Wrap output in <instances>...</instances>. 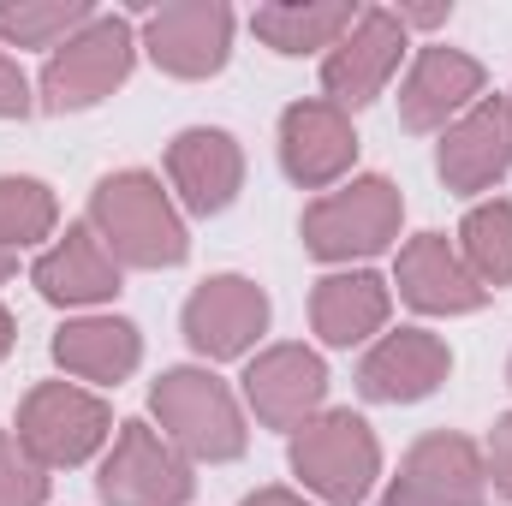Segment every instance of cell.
I'll return each instance as SVG.
<instances>
[{"mask_svg": "<svg viewBox=\"0 0 512 506\" xmlns=\"http://www.w3.org/2000/svg\"><path fill=\"white\" fill-rule=\"evenodd\" d=\"M459 256L483 292L512 286V203H477L459 227Z\"/></svg>", "mask_w": 512, "mask_h": 506, "instance_id": "603a6c76", "label": "cell"}, {"mask_svg": "<svg viewBox=\"0 0 512 506\" xmlns=\"http://www.w3.org/2000/svg\"><path fill=\"white\" fill-rule=\"evenodd\" d=\"M376 506H471V501H441V495H423V489H411V483H393Z\"/></svg>", "mask_w": 512, "mask_h": 506, "instance_id": "f1b7e54d", "label": "cell"}, {"mask_svg": "<svg viewBox=\"0 0 512 506\" xmlns=\"http://www.w3.org/2000/svg\"><path fill=\"white\" fill-rule=\"evenodd\" d=\"M483 96V66L459 48H423L399 84V120L405 131H441L447 120L471 114Z\"/></svg>", "mask_w": 512, "mask_h": 506, "instance_id": "2e32d148", "label": "cell"}, {"mask_svg": "<svg viewBox=\"0 0 512 506\" xmlns=\"http://www.w3.org/2000/svg\"><path fill=\"white\" fill-rule=\"evenodd\" d=\"M447 370H453L447 340H435L423 328H399L364 352L358 387H364V399H382V405H417L447 381Z\"/></svg>", "mask_w": 512, "mask_h": 506, "instance_id": "4fadbf2b", "label": "cell"}, {"mask_svg": "<svg viewBox=\"0 0 512 506\" xmlns=\"http://www.w3.org/2000/svg\"><path fill=\"white\" fill-rule=\"evenodd\" d=\"M143 358V340L126 316H84L54 334V364L78 381H126Z\"/></svg>", "mask_w": 512, "mask_h": 506, "instance_id": "ffe728a7", "label": "cell"}, {"mask_svg": "<svg viewBox=\"0 0 512 506\" xmlns=\"http://www.w3.org/2000/svg\"><path fill=\"white\" fill-rule=\"evenodd\" d=\"M167 179L191 215H221L245 185V149L215 126H191L167 143Z\"/></svg>", "mask_w": 512, "mask_h": 506, "instance_id": "9a60e30c", "label": "cell"}, {"mask_svg": "<svg viewBox=\"0 0 512 506\" xmlns=\"http://www.w3.org/2000/svg\"><path fill=\"white\" fill-rule=\"evenodd\" d=\"M12 268H18V256H12V251H0V280H12Z\"/></svg>", "mask_w": 512, "mask_h": 506, "instance_id": "d6a6232c", "label": "cell"}, {"mask_svg": "<svg viewBox=\"0 0 512 506\" xmlns=\"http://www.w3.org/2000/svg\"><path fill=\"white\" fill-rule=\"evenodd\" d=\"M399 298L411 304V310H423V316H471V310H483V286L471 280V268H465V256L453 251L441 233H417L405 251H399Z\"/></svg>", "mask_w": 512, "mask_h": 506, "instance_id": "e0dca14e", "label": "cell"}, {"mask_svg": "<svg viewBox=\"0 0 512 506\" xmlns=\"http://www.w3.org/2000/svg\"><path fill=\"white\" fill-rule=\"evenodd\" d=\"M292 471L304 477V489H316L328 506H358L376 489V477H382V447H376L364 417L316 411L292 435Z\"/></svg>", "mask_w": 512, "mask_h": 506, "instance_id": "277c9868", "label": "cell"}, {"mask_svg": "<svg viewBox=\"0 0 512 506\" xmlns=\"http://www.w3.org/2000/svg\"><path fill=\"white\" fill-rule=\"evenodd\" d=\"M143 48L173 78H215L233 54V12L221 0H179L143 18Z\"/></svg>", "mask_w": 512, "mask_h": 506, "instance_id": "9c48e42d", "label": "cell"}, {"mask_svg": "<svg viewBox=\"0 0 512 506\" xmlns=\"http://www.w3.org/2000/svg\"><path fill=\"white\" fill-rule=\"evenodd\" d=\"M149 411L161 417V435L185 453V459H209L227 465L245 453V417L227 381H215L209 370H167L149 387Z\"/></svg>", "mask_w": 512, "mask_h": 506, "instance_id": "7a4b0ae2", "label": "cell"}, {"mask_svg": "<svg viewBox=\"0 0 512 506\" xmlns=\"http://www.w3.org/2000/svg\"><path fill=\"white\" fill-rule=\"evenodd\" d=\"M245 506H304V501H298L292 489H256V495H251Z\"/></svg>", "mask_w": 512, "mask_h": 506, "instance_id": "4dcf8cb0", "label": "cell"}, {"mask_svg": "<svg viewBox=\"0 0 512 506\" xmlns=\"http://www.w3.org/2000/svg\"><path fill=\"white\" fill-rule=\"evenodd\" d=\"M96 489L108 506H185L197 477H191V459L167 435H155L149 423H120Z\"/></svg>", "mask_w": 512, "mask_h": 506, "instance_id": "52a82bcc", "label": "cell"}, {"mask_svg": "<svg viewBox=\"0 0 512 506\" xmlns=\"http://www.w3.org/2000/svg\"><path fill=\"white\" fill-rule=\"evenodd\" d=\"M60 221V203L42 179H18L6 173L0 179V251H24V245H42Z\"/></svg>", "mask_w": 512, "mask_h": 506, "instance_id": "d4e9b609", "label": "cell"}, {"mask_svg": "<svg viewBox=\"0 0 512 506\" xmlns=\"http://www.w3.org/2000/svg\"><path fill=\"white\" fill-rule=\"evenodd\" d=\"M48 501V471L30 459L18 435L0 429V506H42Z\"/></svg>", "mask_w": 512, "mask_h": 506, "instance_id": "484cf974", "label": "cell"}, {"mask_svg": "<svg viewBox=\"0 0 512 506\" xmlns=\"http://www.w3.org/2000/svg\"><path fill=\"white\" fill-rule=\"evenodd\" d=\"M131 60H137L131 24L114 18V12H96L72 42H60L48 54V66H42V108L48 114H78V108L108 102L131 78Z\"/></svg>", "mask_w": 512, "mask_h": 506, "instance_id": "3957f363", "label": "cell"}, {"mask_svg": "<svg viewBox=\"0 0 512 506\" xmlns=\"http://www.w3.org/2000/svg\"><path fill=\"white\" fill-rule=\"evenodd\" d=\"M447 12H453V6H399V24H423V30H429V24H441Z\"/></svg>", "mask_w": 512, "mask_h": 506, "instance_id": "f546056e", "label": "cell"}, {"mask_svg": "<svg viewBox=\"0 0 512 506\" xmlns=\"http://www.w3.org/2000/svg\"><path fill=\"white\" fill-rule=\"evenodd\" d=\"M507 376H512V370H507Z\"/></svg>", "mask_w": 512, "mask_h": 506, "instance_id": "836d02e7", "label": "cell"}, {"mask_svg": "<svg viewBox=\"0 0 512 506\" xmlns=\"http://www.w3.org/2000/svg\"><path fill=\"white\" fill-rule=\"evenodd\" d=\"M507 102H512V96H507Z\"/></svg>", "mask_w": 512, "mask_h": 506, "instance_id": "e575fe53", "label": "cell"}, {"mask_svg": "<svg viewBox=\"0 0 512 506\" xmlns=\"http://www.w3.org/2000/svg\"><path fill=\"white\" fill-rule=\"evenodd\" d=\"M399 54H405V24L399 12L387 6H364L358 24L328 48L322 60V84H328V102L334 108H364L387 90V78L399 72Z\"/></svg>", "mask_w": 512, "mask_h": 506, "instance_id": "ba28073f", "label": "cell"}, {"mask_svg": "<svg viewBox=\"0 0 512 506\" xmlns=\"http://www.w3.org/2000/svg\"><path fill=\"white\" fill-rule=\"evenodd\" d=\"M441 179L447 191H489L512 167V102L507 96H483L471 114H459L441 137Z\"/></svg>", "mask_w": 512, "mask_h": 506, "instance_id": "5bb4252c", "label": "cell"}, {"mask_svg": "<svg viewBox=\"0 0 512 506\" xmlns=\"http://www.w3.org/2000/svg\"><path fill=\"white\" fill-rule=\"evenodd\" d=\"M12 340H18V334H12V316H6V304H0V358L12 352Z\"/></svg>", "mask_w": 512, "mask_h": 506, "instance_id": "1f68e13d", "label": "cell"}, {"mask_svg": "<svg viewBox=\"0 0 512 506\" xmlns=\"http://www.w3.org/2000/svg\"><path fill=\"white\" fill-rule=\"evenodd\" d=\"M245 399L268 429H304L328 399V370L310 346H268L245 370Z\"/></svg>", "mask_w": 512, "mask_h": 506, "instance_id": "7c38bea8", "label": "cell"}, {"mask_svg": "<svg viewBox=\"0 0 512 506\" xmlns=\"http://www.w3.org/2000/svg\"><path fill=\"white\" fill-rule=\"evenodd\" d=\"M30 114V78L0 54V120H24Z\"/></svg>", "mask_w": 512, "mask_h": 506, "instance_id": "83f0119b", "label": "cell"}, {"mask_svg": "<svg viewBox=\"0 0 512 506\" xmlns=\"http://www.w3.org/2000/svg\"><path fill=\"white\" fill-rule=\"evenodd\" d=\"M268 328V292L245 274H215L185 298V340L203 358H239Z\"/></svg>", "mask_w": 512, "mask_h": 506, "instance_id": "30bf717a", "label": "cell"}, {"mask_svg": "<svg viewBox=\"0 0 512 506\" xmlns=\"http://www.w3.org/2000/svg\"><path fill=\"white\" fill-rule=\"evenodd\" d=\"M96 12L84 0H0V42L12 48H60Z\"/></svg>", "mask_w": 512, "mask_h": 506, "instance_id": "cb8c5ba5", "label": "cell"}, {"mask_svg": "<svg viewBox=\"0 0 512 506\" xmlns=\"http://www.w3.org/2000/svg\"><path fill=\"white\" fill-rule=\"evenodd\" d=\"M387 310H393L387 280L370 274V268H358V274H328V280L310 292V322H316V334H322L328 346H364L370 334L387 328Z\"/></svg>", "mask_w": 512, "mask_h": 506, "instance_id": "d6986e66", "label": "cell"}, {"mask_svg": "<svg viewBox=\"0 0 512 506\" xmlns=\"http://www.w3.org/2000/svg\"><path fill=\"white\" fill-rule=\"evenodd\" d=\"M36 292L48 304H102L120 292V262L108 256V245L96 239V227H66V239L54 245L48 256H36L30 268Z\"/></svg>", "mask_w": 512, "mask_h": 506, "instance_id": "ac0fdd59", "label": "cell"}, {"mask_svg": "<svg viewBox=\"0 0 512 506\" xmlns=\"http://www.w3.org/2000/svg\"><path fill=\"white\" fill-rule=\"evenodd\" d=\"M108 435H114V411H108L96 393L72 387V381H42V387H30L24 405H18V441L30 447V459H36L42 471H72V465H84Z\"/></svg>", "mask_w": 512, "mask_h": 506, "instance_id": "8992f818", "label": "cell"}, {"mask_svg": "<svg viewBox=\"0 0 512 506\" xmlns=\"http://www.w3.org/2000/svg\"><path fill=\"white\" fill-rule=\"evenodd\" d=\"M352 24H358V6L352 0H274V6H256L251 12V30L274 54L334 48Z\"/></svg>", "mask_w": 512, "mask_h": 506, "instance_id": "7402d4cb", "label": "cell"}, {"mask_svg": "<svg viewBox=\"0 0 512 506\" xmlns=\"http://www.w3.org/2000/svg\"><path fill=\"white\" fill-rule=\"evenodd\" d=\"M399 483H411V489H423V495H441V501L483 506L489 465H483V453H477L465 435H447V429H441V435H423V441L405 453Z\"/></svg>", "mask_w": 512, "mask_h": 506, "instance_id": "44dd1931", "label": "cell"}, {"mask_svg": "<svg viewBox=\"0 0 512 506\" xmlns=\"http://www.w3.org/2000/svg\"><path fill=\"white\" fill-rule=\"evenodd\" d=\"M483 465H489V483L512 501V411L495 423V435H489V459H483Z\"/></svg>", "mask_w": 512, "mask_h": 506, "instance_id": "4316f807", "label": "cell"}, {"mask_svg": "<svg viewBox=\"0 0 512 506\" xmlns=\"http://www.w3.org/2000/svg\"><path fill=\"white\" fill-rule=\"evenodd\" d=\"M399 215H405L399 185L382 173H364L346 191H328L304 209V251L322 256V262L376 256L399 239Z\"/></svg>", "mask_w": 512, "mask_h": 506, "instance_id": "5b68a950", "label": "cell"}, {"mask_svg": "<svg viewBox=\"0 0 512 506\" xmlns=\"http://www.w3.org/2000/svg\"><path fill=\"white\" fill-rule=\"evenodd\" d=\"M358 161V131L334 102H292L280 114V167L292 185L322 191Z\"/></svg>", "mask_w": 512, "mask_h": 506, "instance_id": "8fae6325", "label": "cell"}, {"mask_svg": "<svg viewBox=\"0 0 512 506\" xmlns=\"http://www.w3.org/2000/svg\"><path fill=\"white\" fill-rule=\"evenodd\" d=\"M90 227H96V239L108 245V256L126 262V268H173V262H185V251H191L173 197H167L161 179L143 173V167L108 173V179L96 185V197H90Z\"/></svg>", "mask_w": 512, "mask_h": 506, "instance_id": "6da1fadb", "label": "cell"}]
</instances>
